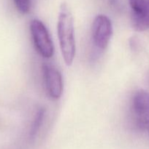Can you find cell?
I'll return each instance as SVG.
<instances>
[{"instance_id":"obj_1","label":"cell","mask_w":149,"mask_h":149,"mask_svg":"<svg viewBox=\"0 0 149 149\" xmlns=\"http://www.w3.org/2000/svg\"><path fill=\"white\" fill-rule=\"evenodd\" d=\"M57 32L59 47L64 61L67 66H70L75 57L76 45L74 20L70 8L65 3H62L60 7Z\"/></svg>"},{"instance_id":"obj_2","label":"cell","mask_w":149,"mask_h":149,"mask_svg":"<svg viewBox=\"0 0 149 149\" xmlns=\"http://www.w3.org/2000/svg\"><path fill=\"white\" fill-rule=\"evenodd\" d=\"M30 31L35 48L39 55L50 58L54 52V47L48 31L42 21L32 20L30 23Z\"/></svg>"},{"instance_id":"obj_3","label":"cell","mask_w":149,"mask_h":149,"mask_svg":"<svg viewBox=\"0 0 149 149\" xmlns=\"http://www.w3.org/2000/svg\"><path fill=\"white\" fill-rule=\"evenodd\" d=\"M93 45L99 49H106L112 35L111 20L105 15H98L93 19L91 26Z\"/></svg>"},{"instance_id":"obj_4","label":"cell","mask_w":149,"mask_h":149,"mask_svg":"<svg viewBox=\"0 0 149 149\" xmlns=\"http://www.w3.org/2000/svg\"><path fill=\"white\" fill-rule=\"evenodd\" d=\"M131 110L137 126L145 130L149 123V93L143 90L134 93L131 101Z\"/></svg>"},{"instance_id":"obj_5","label":"cell","mask_w":149,"mask_h":149,"mask_svg":"<svg viewBox=\"0 0 149 149\" xmlns=\"http://www.w3.org/2000/svg\"><path fill=\"white\" fill-rule=\"evenodd\" d=\"M131 7V26L136 31L149 29V0H129Z\"/></svg>"},{"instance_id":"obj_6","label":"cell","mask_w":149,"mask_h":149,"mask_svg":"<svg viewBox=\"0 0 149 149\" xmlns=\"http://www.w3.org/2000/svg\"><path fill=\"white\" fill-rule=\"evenodd\" d=\"M42 73L45 88L50 97L54 100L61 97L63 93V79L60 71L49 63L42 65Z\"/></svg>"},{"instance_id":"obj_7","label":"cell","mask_w":149,"mask_h":149,"mask_svg":"<svg viewBox=\"0 0 149 149\" xmlns=\"http://www.w3.org/2000/svg\"><path fill=\"white\" fill-rule=\"evenodd\" d=\"M44 114H45V110H44V109H39L38 110V111L37 112L36 116H35L33 124H32V128H31V139H34L35 138V136L37 135V134L39 127H40L41 125H42V120H43Z\"/></svg>"},{"instance_id":"obj_8","label":"cell","mask_w":149,"mask_h":149,"mask_svg":"<svg viewBox=\"0 0 149 149\" xmlns=\"http://www.w3.org/2000/svg\"><path fill=\"white\" fill-rule=\"evenodd\" d=\"M16 8L22 14H26L30 11V0H13Z\"/></svg>"},{"instance_id":"obj_9","label":"cell","mask_w":149,"mask_h":149,"mask_svg":"<svg viewBox=\"0 0 149 149\" xmlns=\"http://www.w3.org/2000/svg\"><path fill=\"white\" fill-rule=\"evenodd\" d=\"M145 130H148V134H149V123H148V125H147V127H146Z\"/></svg>"}]
</instances>
